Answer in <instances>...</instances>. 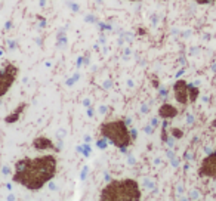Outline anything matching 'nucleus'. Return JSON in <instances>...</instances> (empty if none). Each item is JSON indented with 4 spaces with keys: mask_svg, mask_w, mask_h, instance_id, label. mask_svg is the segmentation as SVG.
<instances>
[{
    "mask_svg": "<svg viewBox=\"0 0 216 201\" xmlns=\"http://www.w3.org/2000/svg\"><path fill=\"white\" fill-rule=\"evenodd\" d=\"M56 174V158L53 155H42L36 158H22L15 163L13 182L30 191L42 189Z\"/></svg>",
    "mask_w": 216,
    "mask_h": 201,
    "instance_id": "f257e3e1",
    "label": "nucleus"
},
{
    "mask_svg": "<svg viewBox=\"0 0 216 201\" xmlns=\"http://www.w3.org/2000/svg\"><path fill=\"white\" fill-rule=\"evenodd\" d=\"M101 200L119 201V200H141V189L136 180L123 179L110 182L101 192Z\"/></svg>",
    "mask_w": 216,
    "mask_h": 201,
    "instance_id": "f03ea898",
    "label": "nucleus"
},
{
    "mask_svg": "<svg viewBox=\"0 0 216 201\" xmlns=\"http://www.w3.org/2000/svg\"><path fill=\"white\" fill-rule=\"evenodd\" d=\"M99 133L102 138H105L108 142H111L117 148H122L123 151L130 144V132L128 130L126 123L122 120L102 123L99 127Z\"/></svg>",
    "mask_w": 216,
    "mask_h": 201,
    "instance_id": "7ed1b4c3",
    "label": "nucleus"
},
{
    "mask_svg": "<svg viewBox=\"0 0 216 201\" xmlns=\"http://www.w3.org/2000/svg\"><path fill=\"white\" fill-rule=\"evenodd\" d=\"M18 68L13 64H7L3 70H0V96H3L16 79Z\"/></svg>",
    "mask_w": 216,
    "mask_h": 201,
    "instance_id": "20e7f679",
    "label": "nucleus"
},
{
    "mask_svg": "<svg viewBox=\"0 0 216 201\" xmlns=\"http://www.w3.org/2000/svg\"><path fill=\"white\" fill-rule=\"evenodd\" d=\"M200 174L206 177H215L216 179V149L210 152L200 164Z\"/></svg>",
    "mask_w": 216,
    "mask_h": 201,
    "instance_id": "39448f33",
    "label": "nucleus"
},
{
    "mask_svg": "<svg viewBox=\"0 0 216 201\" xmlns=\"http://www.w3.org/2000/svg\"><path fill=\"white\" fill-rule=\"evenodd\" d=\"M173 92H175V99L181 104V105H187L189 101L188 96V83L185 80H178L173 86Z\"/></svg>",
    "mask_w": 216,
    "mask_h": 201,
    "instance_id": "423d86ee",
    "label": "nucleus"
},
{
    "mask_svg": "<svg viewBox=\"0 0 216 201\" xmlns=\"http://www.w3.org/2000/svg\"><path fill=\"white\" fill-rule=\"evenodd\" d=\"M178 116V110L170 105V104H164L158 108V117L164 119V120H170V119H175Z\"/></svg>",
    "mask_w": 216,
    "mask_h": 201,
    "instance_id": "0eeeda50",
    "label": "nucleus"
},
{
    "mask_svg": "<svg viewBox=\"0 0 216 201\" xmlns=\"http://www.w3.org/2000/svg\"><path fill=\"white\" fill-rule=\"evenodd\" d=\"M33 147H34L36 149H40V151H43V149H52V148H55V147H53V142H52L50 139H47V138H43V136H40V138H36V139L33 141Z\"/></svg>",
    "mask_w": 216,
    "mask_h": 201,
    "instance_id": "6e6552de",
    "label": "nucleus"
},
{
    "mask_svg": "<svg viewBox=\"0 0 216 201\" xmlns=\"http://www.w3.org/2000/svg\"><path fill=\"white\" fill-rule=\"evenodd\" d=\"M27 108V104H19L18 105V108L12 113V114H9L6 119H4V121L7 123V124H12V123H16V121L19 120V117H21V114H22V110H25Z\"/></svg>",
    "mask_w": 216,
    "mask_h": 201,
    "instance_id": "1a4fd4ad",
    "label": "nucleus"
},
{
    "mask_svg": "<svg viewBox=\"0 0 216 201\" xmlns=\"http://www.w3.org/2000/svg\"><path fill=\"white\" fill-rule=\"evenodd\" d=\"M188 96H189V101L194 102L197 99V96H198V89L191 86V84H188Z\"/></svg>",
    "mask_w": 216,
    "mask_h": 201,
    "instance_id": "9d476101",
    "label": "nucleus"
},
{
    "mask_svg": "<svg viewBox=\"0 0 216 201\" xmlns=\"http://www.w3.org/2000/svg\"><path fill=\"white\" fill-rule=\"evenodd\" d=\"M170 133L173 135V138H176V139H181V138L184 136V132H182L181 129H172Z\"/></svg>",
    "mask_w": 216,
    "mask_h": 201,
    "instance_id": "9b49d317",
    "label": "nucleus"
},
{
    "mask_svg": "<svg viewBox=\"0 0 216 201\" xmlns=\"http://www.w3.org/2000/svg\"><path fill=\"white\" fill-rule=\"evenodd\" d=\"M195 3H198V4H209V3H212V1H216V0H194Z\"/></svg>",
    "mask_w": 216,
    "mask_h": 201,
    "instance_id": "f8f14e48",
    "label": "nucleus"
},
{
    "mask_svg": "<svg viewBox=\"0 0 216 201\" xmlns=\"http://www.w3.org/2000/svg\"><path fill=\"white\" fill-rule=\"evenodd\" d=\"M151 126H153V127H157V126H158V120H157L156 117L151 120Z\"/></svg>",
    "mask_w": 216,
    "mask_h": 201,
    "instance_id": "ddd939ff",
    "label": "nucleus"
},
{
    "mask_svg": "<svg viewBox=\"0 0 216 201\" xmlns=\"http://www.w3.org/2000/svg\"><path fill=\"white\" fill-rule=\"evenodd\" d=\"M187 123H188V124H192V123H194V117H192V116H188V117H187Z\"/></svg>",
    "mask_w": 216,
    "mask_h": 201,
    "instance_id": "4468645a",
    "label": "nucleus"
},
{
    "mask_svg": "<svg viewBox=\"0 0 216 201\" xmlns=\"http://www.w3.org/2000/svg\"><path fill=\"white\" fill-rule=\"evenodd\" d=\"M192 157H194V155H192V154H189V152H187V154H185V158H187V160H192Z\"/></svg>",
    "mask_w": 216,
    "mask_h": 201,
    "instance_id": "2eb2a0df",
    "label": "nucleus"
},
{
    "mask_svg": "<svg viewBox=\"0 0 216 201\" xmlns=\"http://www.w3.org/2000/svg\"><path fill=\"white\" fill-rule=\"evenodd\" d=\"M147 110H148V108H147V105H142V113H148Z\"/></svg>",
    "mask_w": 216,
    "mask_h": 201,
    "instance_id": "dca6fc26",
    "label": "nucleus"
},
{
    "mask_svg": "<svg viewBox=\"0 0 216 201\" xmlns=\"http://www.w3.org/2000/svg\"><path fill=\"white\" fill-rule=\"evenodd\" d=\"M3 173H4V174H7V173H9V169H7V167H4V169H3Z\"/></svg>",
    "mask_w": 216,
    "mask_h": 201,
    "instance_id": "f3484780",
    "label": "nucleus"
},
{
    "mask_svg": "<svg viewBox=\"0 0 216 201\" xmlns=\"http://www.w3.org/2000/svg\"><path fill=\"white\" fill-rule=\"evenodd\" d=\"M129 1H139V0H129Z\"/></svg>",
    "mask_w": 216,
    "mask_h": 201,
    "instance_id": "a211bd4d",
    "label": "nucleus"
}]
</instances>
